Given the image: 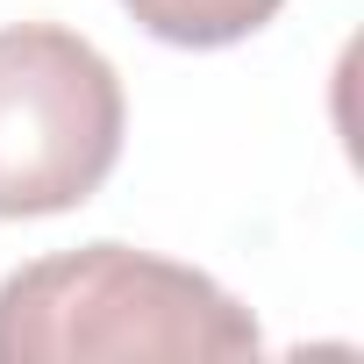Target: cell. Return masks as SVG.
I'll return each instance as SVG.
<instances>
[{
	"label": "cell",
	"mask_w": 364,
	"mask_h": 364,
	"mask_svg": "<svg viewBox=\"0 0 364 364\" xmlns=\"http://www.w3.org/2000/svg\"><path fill=\"white\" fill-rule=\"evenodd\" d=\"M257 350L264 328L229 286L136 243H79L0 279V364H229Z\"/></svg>",
	"instance_id": "1"
},
{
	"label": "cell",
	"mask_w": 364,
	"mask_h": 364,
	"mask_svg": "<svg viewBox=\"0 0 364 364\" xmlns=\"http://www.w3.org/2000/svg\"><path fill=\"white\" fill-rule=\"evenodd\" d=\"M129 100L114 65L65 22L0 29V222L86 208L122 164Z\"/></svg>",
	"instance_id": "2"
},
{
	"label": "cell",
	"mask_w": 364,
	"mask_h": 364,
	"mask_svg": "<svg viewBox=\"0 0 364 364\" xmlns=\"http://www.w3.org/2000/svg\"><path fill=\"white\" fill-rule=\"evenodd\" d=\"M136 15V29H150L171 50H229L243 36H257L286 0H122Z\"/></svg>",
	"instance_id": "3"
}]
</instances>
